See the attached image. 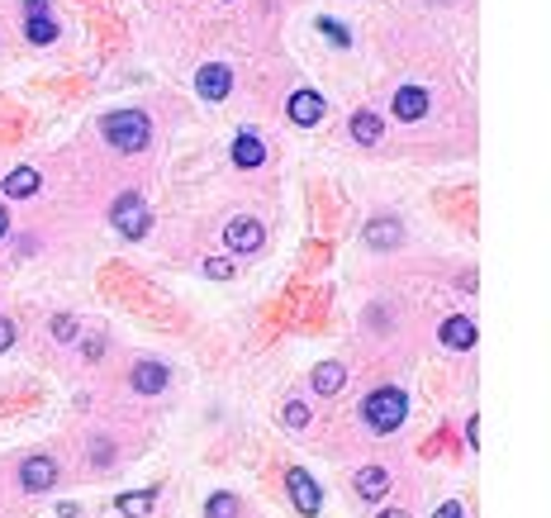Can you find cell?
Here are the masks:
<instances>
[{
	"mask_svg": "<svg viewBox=\"0 0 551 518\" xmlns=\"http://www.w3.org/2000/svg\"><path fill=\"white\" fill-rule=\"evenodd\" d=\"M100 138H105L114 153H143L153 143V120L143 110H114L100 120Z\"/></svg>",
	"mask_w": 551,
	"mask_h": 518,
	"instance_id": "1",
	"label": "cell"
},
{
	"mask_svg": "<svg viewBox=\"0 0 551 518\" xmlns=\"http://www.w3.org/2000/svg\"><path fill=\"white\" fill-rule=\"evenodd\" d=\"M438 338L452 347V353H466V347H475V324L466 319V314H452V319L438 328Z\"/></svg>",
	"mask_w": 551,
	"mask_h": 518,
	"instance_id": "13",
	"label": "cell"
},
{
	"mask_svg": "<svg viewBox=\"0 0 551 518\" xmlns=\"http://www.w3.org/2000/svg\"><path fill=\"white\" fill-rule=\"evenodd\" d=\"M352 138H357L361 147H376V143H380V120H376L371 110H357V114H352Z\"/></svg>",
	"mask_w": 551,
	"mask_h": 518,
	"instance_id": "19",
	"label": "cell"
},
{
	"mask_svg": "<svg viewBox=\"0 0 551 518\" xmlns=\"http://www.w3.org/2000/svg\"><path fill=\"white\" fill-rule=\"evenodd\" d=\"M309 386L319 390V395H338V390L347 386V366H338V362H324V366H314Z\"/></svg>",
	"mask_w": 551,
	"mask_h": 518,
	"instance_id": "16",
	"label": "cell"
},
{
	"mask_svg": "<svg viewBox=\"0 0 551 518\" xmlns=\"http://www.w3.org/2000/svg\"><path fill=\"white\" fill-rule=\"evenodd\" d=\"M438 518H466V509L457 505V499H447V505L438 509Z\"/></svg>",
	"mask_w": 551,
	"mask_h": 518,
	"instance_id": "26",
	"label": "cell"
},
{
	"mask_svg": "<svg viewBox=\"0 0 551 518\" xmlns=\"http://www.w3.org/2000/svg\"><path fill=\"white\" fill-rule=\"evenodd\" d=\"M129 380H133V390H138V395H162L166 380H172V371H166L162 362H138Z\"/></svg>",
	"mask_w": 551,
	"mask_h": 518,
	"instance_id": "12",
	"label": "cell"
},
{
	"mask_svg": "<svg viewBox=\"0 0 551 518\" xmlns=\"http://www.w3.org/2000/svg\"><path fill=\"white\" fill-rule=\"evenodd\" d=\"M361 414H366V424H371L376 433H395L399 424L409 419V395L399 390V386H380V390L366 395Z\"/></svg>",
	"mask_w": 551,
	"mask_h": 518,
	"instance_id": "2",
	"label": "cell"
},
{
	"mask_svg": "<svg viewBox=\"0 0 551 518\" xmlns=\"http://www.w3.org/2000/svg\"><path fill=\"white\" fill-rule=\"evenodd\" d=\"M357 495L361 499H386L390 495V471L386 466H361L357 471Z\"/></svg>",
	"mask_w": 551,
	"mask_h": 518,
	"instance_id": "15",
	"label": "cell"
},
{
	"mask_svg": "<svg viewBox=\"0 0 551 518\" xmlns=\"http://www.w3.org/2000/svg\"><path fill=\"white\" fill-rule=\"evenodd\" d=\"M280 419H286V428H305V424H309V409L299 405V399H290V405H286V414H280Z\"/></svg>",
	"mask_w": 551,
	"mask_h": 518,
	"instance_id": "22",
	"label": "cell"
},
{
	"mask_svg": "<svg viewBox=\"0 0 551 518\" xmlns=\"http://www.w3.org/2000/svg\"><path fill=\"white\" fill-rule=\"evenodd\" d=\"M10 343H14V324L5 319V314H0V353H5Z\"/></svg>",
	"mask_w": 551,
	"mask_h": 518,
	"instance_id": "25",
	"label": "cell"
},
{
	"mask_svg": "<svg viewBox=\"0 0 551 518\" xmlns=\"http://www.w3.org/2000/svg\"><path fill=\"white\" fill-rule=\"evenodd\" d=\"M262 243H266V228L257 224V219H233L228 228H224V247L228 253H238V257H247V253H262Z\"/></svg>",
	"mask_w": 551,
	"mask_h": 518,
	"instance_id": "5",
	"label": "cell"
},
{
	"mask_svg": "<svg viewBox=\"0 0 551 518\" xmlns=\"http://www.w3.org/2000/svg\"><path fill=\"white\" fill-rule=\"evenodd\" d=\"M195 91H200V100L219 105V100H228V91H233V72H228L224 62H205L195 72Z\"/></svg>",
	"mask_w": 551,
	"mask_h": 518,
	"instance_id": "6",
	"label": "cell"
},
{
	"mask_svg": "<svg viewBox=\"0 0 551 518\" xmlns=\"http://www.w3.org/2000/svg\"><path fill=\"white\" fill-rule=\"evenodd\" d=\"M10 233V214H5V205H0V238Z\"/></svg>",
	"mask_w": 551,
	"mask_h": 518,
	"instance_id": "27",
	"label": "cell"
},
{
	"mask_svg": "<svg viewBox=\"0 0 551 518\" xmlns=\"http://www.w3.org/2000/svg\"><path fill=\"white\" fill-rule=\"evenodd\" d=\"M58 480V461L53 457H43V452H33V457H24V466H20V486L29 490V495H43L48 486Z\"/></svg>",
	"mask_w": 551,
	"mask_h": 518,
	"instance_id": "7",
	"label": "cell"
},
{
	"mask_svg": "<svg viewBox=\"0 0 551 518\" xmlns=\"http://www.w3.org/2000/svg\"><path fill=\"white\" fill-rule=\"evenodd\" d=\"M286 490H290V499H295L299 518H319L324 495H319V480H314L305 466H290V471H286Z\"/></svg>",
	"mask_w": 551,
	"mask_h": 518,
	"instance_id": "4",
	"label": "cell"
},
{
	"mask_svg": "<svg viewBox=\"0 0 551 518\" xmlns=\"http://www.w3.org/2000/svg\"><path fill=\"white\" fill-rule=\"evenodd\" d=\"M399 238H404V224L395 219V214H380V219H371L361 228V243L376 247V253H390V247H399Z\"/></svg>",
	"mask_w": 551,
	"mask_h": 518,
	"instance_id": "8",
	"label": "cell"
},
{
	"mask_svg": "<svg viewBox=\"0 0 551 518\" xmlns=\"http://www.w3.org/2000/svg\"><path fill=\"white\" fill-rule=\"evenodd\" d=\"M33 191H39V172H33V166H14V172L5 176V195L10 200H29Z\"/></svg>",
	"mask_w": 551,
	"mask_h": 518,
	"instance_id": "17",
	"label": "cell"
},
{
	"mask_svg": "<svg viewBox=\"0 0 551 518\" xmlns=\"http://www.w3.org/2000/svg\"><path fill=\"white\" fill-rule=\"evenodd\" d=\"M262 162H266V143L253 129H243L238 138H233V166H262Z\"/></svg>",
	"mask_w": 551,
	"mask_h": 518,
	"instance_id": "14",
	"label": "cell"
},
{
	"mask_svg": "<svg viewBox=\"0 0 551 518\" xmlns=\"http://www.w3.org/2000/svg\"><path fill=\"white\" fill-rule=\"evenodd\" d=\"M205 276L228 281V276H233V262H228V257H209V262H205Z\"/></svg>",
	"mask_w": 551,
	"mask_h": 518,
	"instance_id": "23",
	"label": "cell"
},
{
	"mask_svg": "<svg viewBox=\"0 0 551 518\" xmlns=\"http://www.w3.org/2000/svg\"><path fill=\"white\" fill-rule=\"evenodd\" d=\"M390 110H395V120H404V124L423 120L428 114V91L423 86H399L395 100H390Z\"/></svg>",
	"mask_w": 551,
	"mask_h": 518,
	"instance_id": "11",
	"label": "cell"
},
{
	"mask_svg": "<svg viewBox=\"0 0 551 518\" xmlns=\"http://www.w3.org/2000/svg\"><path fill=\"white\" fill-rule=\"evenodd\" d=\"M24 10H29V20H24V33H29V43H53L58 39V20L48 14V0H24Z\"/></svg>",
	"mask_w": 551,
	"mask_h": 518,
	"instance_id": "10",
	"label": "cell"
},
{
	"mask_svg": "<svg viewBox=\"0 0 551 518\" xmlns=\"http://www.w3.org/2000/svg\"><path fill=\"white\" fill-rule=\"evenodd\" d=\"M110 224L120 228L124 238H143V233H147V224H153V219H147V205H143V195H138V191H124V195L110 205Z\"/></svg>",
	"mask_w": 551,
	"mask_h": 518,
	"instance_id": "3",
	"label": "cell"
},
{
	"mask_svg": "<svg viewBox=\"0 0 551 518\" xmlns=\"http://www.w3.org/2000/svg\"><path fill=\"white\" fill-rule=\"evenodd\" d=\"M376 518H409V514H404V509H380Z\"/></svg>",
	"mask_w": 551,
	"mask_h": 518,
	"instance_id": "28",
	"label": "cell"
},
{
	"mask_svg": "<svg viewBox=\"0 0 551 518\" xmlns=\"http://www.w3.org/2000/svg\"><path fill=\"white\" fill-rule=\"evenodd\" d=\"M319 24H324V33H328V39L338 43V48H347V43H352V33H347V29H342L338 20H319Z\"/></svg>",
	"mask_w": 551,
	"mask_h": 518,
	"instance_id": "24",
	"label": "cell"
},
{
	"mask_svg": "<svg viewBox=\"0 0 551 518\" xmlns=\"http://www.w3.org/2000/svg\"><path fill=\"white\" fill-rule=\"evenodd\" d=\"M153 499H157V486H147L138 495H120V499H114V509L129 514V518H147V514H153Z\"/></svg>",
	"mask_w": 551,
	"mask_h": 518,
	"instance_id": "18",
	"label": "cell"
},
{
	"mask_svg": "<svg viewBox=\"0 0 551 518\" xmlns=\"http://www.w3.org/2000/svg\"><path fill=\"white\" fill-rule=\"evenodd\" d=\"M324 110H328V100L319 95V91H295L290 100H286V114H290V120L299 124V129H309V124H319L324 120Z\"/></svg>",
	"mask_w": 551,
	"mask_h": 518,
	"instance_id": "9",
	"label": "cell"
},
{
	"mask_svg": "<svg viewBox=\"0 0 551 518\" xmlns=\"http://www.w3.org/2000/svg\"><path fill=\"white\" fill-rule=\"evenodd\" d=\"M205 518H238V495H209Z\"/></svg>",
	"mask_w": 551,
	"mask_h": 518,
	"instance_id": "20",
	"label": "cell"
},
{
	"mask_svg": "<svg viewBox=\"0 0 551 518\" xmlns=\"http://www.w3.org/2000/svg\"><path fill=\"white\" fill-rule=\"evenodd\" d=\"M53 338L58 343H72L76 338V319H72V314H53Z\"/></svg>",
	"mask_w": 551,
	"mask_h": 518,
	"instance_id": "21",
	"label": "cell"
}]
</instances>
